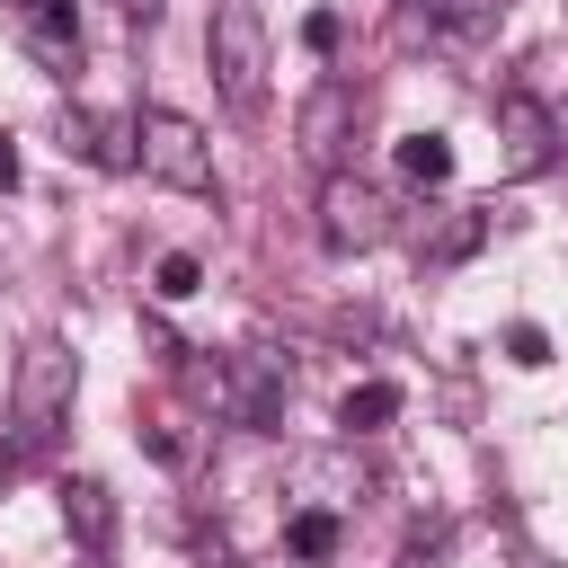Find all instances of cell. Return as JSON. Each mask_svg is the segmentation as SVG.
I'll list each match as a JSON object with an SVG mask.
<instances>
[{
	"instance_id": "6da1fadb",
	"label": "cell",
	"mask_w": 568,
	"mask_h": 568,
	"mask_svg": "<svg viewBox=\"0 0 568 568\" xmlns=\"http://www.w3.org/2000/svg\"><path fill=\"white\" fill-rule=\"evenodd\" d=\"M71 390H80V355L62 337H36L18 355V382H9V426H18V453H53L62 426H71Z\"/></svg>"
},
{
	"instance_id": "7a4b0ae2",
	"label": "cell",
	"mask_w": 568,
	"mask_h": 568,
	"mask_svg": "<svg viewBox=\"0 0 568 568\" xmlns=\"http://www.w3.org/2000/svg\"><path fill=\"white\" fill-rule=\"evenodd\" d=\"M133 160H142L160 186H178V195H222L213 142H204V124L178 115V106H142V115H133Z\"/></svg>"
},
{
	"instance_id": "3957f363",
	"label": "cell",
	"mask_w": 568,
	"mask_h": 568,
	"mask_svg": "<svg viewBox=\"0 0 568 568\" xmlns=\"http://www.w3.org/2000/svg\"><path fill=\"white\" fill-rule=\"evenodd\" d=\"M204 62H213V89L231 115H257L266 106V27L248 0H222L213 27H204Z\"/></svg>"
},
{
	"instance_id": "277c9868",
	"label": "cell",
	"mask_w": 568,
	"mask_h": 568,
	"mask_svg": "<svg viewBox=\"0 0 568 568\" xmlns=\"http://www.w3.org/2000/svg\"><path fill=\"white\" fill-rule=\"evenodd\" d=\"M390 231H399V204H390L382 186H364V178H346V169L320 178V240H328L337 257H364V248H382Z\"/></svg>"
},
{
	"instance_id": "5b68a950",
	"label": "cell",
	"mask_w": 568,
	"mask_h": 568,
	"mask_svg": "<svg viewBox=\"0 0 568 568\" xmlns=\"http://www.w3.org/2000/svg\"><path fill=\"white\" fill-rule=\"evenodd\" d=\"M559 160V124L532 89H497V169L506 178H541Z\"/></svg>"
},
{
	"instance_id": "8992f818",
	"label": "cell",
	"mask_w": 568,
	"mask_h": 568,
	"mask_svg": "<svg viewBox=\"0 0 568 568\" xmlns=\"http://www.w3.org/2000/svg\"><path fill=\"white\" fill-rule=\"evenodd\" d=\"M355 124H364V89H355V80H320V89L302 98V115H293V142H302L320 169H337L346 142H355Z\"/></svg>"
},
{
	"instance_id": "52a82bcc",
	"label": "cell",
	"mask_w": 568,
	"mask_h": 568,
	"mask_svg": "<svg viewBox=\"0 0 568 568\" xmlns=\"http://www.w3.org/2000/svg\"><path fill=\"white\" fill-rule=\"evenodd\" d=\"M0 9H9V36H18L53 80L80 71V18H71V0H0Z\"/></svg>"
},
{
	"instance_id": "ba28073f",
	"label": "cell",
	"mask_w": 568,
	"mask_h": 568,
	"mask_svg": "<svg viewBox=\"0 0 568 568\" xmlns=\"http://www.w3.org/2000/svg\"><path fill=\"white\" fill-rule=\"evenodd\" d=\"M53 497H62V524H71V541L98 559V550L115 541V497H106V479H89V470H80V479H62Z\"/></svg>"
},
{
	"instance_id": "9c48e42d",
	"label": "cell",
	"mask_w": 568,
	"mask_h": 568,
	"mask_svg": "<svg viewBox=\"0 0 568 568\" xmlns=\"http://www.w3.org/2000/svg\"><path fill=\"white\" fill-rule=\"evenodd\" d=\"M133 435H142V453H151V462H169V470H195V453H204V444L186 435V417H178V408H160V399L142 408V426H133Z\"/></svg>"
},
{
	"instance_id": "30bf717a",
	"label": "cell",
	"mask_w": 568,
	"mask_h": 568,
	"mask_svg": "<svg viewBox=\"0 0 568 568\" xmlns=\"http://www.w3.org/2000/svg\"><path fill=\"white\" fill-rule=\"evenodd\" d=\"M337 541H346L337 506H293V515H284V550H293V559H337Z\"/></svg>"
},
{
	"instance_id": "8fae6325",
	"label": "cell",
	"mask_w": 568,
	"mask_h": 568,
	"mask_svg": "<svg viewBox=\"0 0 568 568\" xmlns=\"http://www.w3.org/2000/svg\"><path fill=\"white\" fill-rule=\"evenodd\" d=\"M390 417H399V390H390V382H355V390L337 399V426H346V435H382Z\"/></svg>"
},
{
	"instance_id": "7c38bea8",
	"label": "cell",
	"mask_w": 568,
	"mask_h": 568,
	"mask_svg": "<svg viewBox=\"0 0 568 568\" xmlns=\"http://www.w3.org/2000/svg\"><path fill=\"white\" fill-rule=\"evenodd\" d=\"M399 169H408V186H453V142L444 133H399Z\"/></svg>"
},
{
	"instance_id": "4fadbf2b",
	"label": "cell",
	"mask_w": 568,
	"mask_h": 568,
	"mask_svg": "<svg viewBox=\"0 0 568 568\" xmlns=\"http://www.w3.org/2000/svg\"><path fill=\"white\" fill-rule=\"evenodd\" d=\"M479 240H488V213H453V222L426 240V266H453V257H470Z\"/></svg>"
},
{
	"instance_id": "5bb4252c",
	"label": "cell",
	"mask_w": 568,
	"mask_h": 568,
	"mask_svg": "<svg viewBox=\"0 0 568 568\" xmlns=\"http://www.w3.org/2000/svg\"><path fill=\"white\" fill-rule=\"evenodd\" d=\"M151 293H160V302H186V293H204V257H195V248H169V257L151 266Z\"/></svg>"
},
{
	"instance_id": "9a60e30c",
	"label": "cell",
	"mask_w": 568,
	"mask_h": 568,
	"mask_svg": "<svg viewBox=\"0 0 568 568\" xmlns=\"http://www.w3.org/2000/svg\"><path fill=\"white\" fill-rule=\"evenodd\" d=\"M506 364H524V373H541V364H550V337H541L532 320H515V328H506Z\"/></svg>"
},
{
	"instance_id": "2e32d148",
	"label": "cell",
	"mask_w": 568,
	"mask_h": 568,
	"mask_svg": "<svg viewBox=\"0 0 568 568\" xmlns=\"http://www.w3.org/2000/svg\"><path fill=\"white\" fill-rule=\"evenodd\" d=\"M337 36H346L337 9H311V18H302V44H311V53H337Z\"/></svg>"
},
{
	"instance_id": "e0dca14e",
	"label": "cell",
	"mask_w": 568,
	"mask_h": 568,
	"mask_svg": "<svg viewBox=\"0 0 568 568\" xmlns=\"http://www.w3.org/2000/svg\"><path fill=\"white\" fill-rule=\"evenodd\" d=\"M160 9H169V0H124V18H133V27H160Z\"/></svg>"
},
{
	"instance_id": "ac0fdd59",
	"label": "cell",
	"mask_w": 568,
	"mask_h": 568,
	"mask_svg": "<svg viewBox=\"0 0 568 568\" xmlns=\"http://www.w3.org/2000/svg\"><path fill=\"white\" fill-rule=\"evenodd\" d=\"M18 186V151H9V133H0V195Z\"/></svg>"
},
{
	"instance_id": "d6986e66",
	"label": "cell",
	"mask_w": 568,
	"mask_h": 568,
	"mask_svg": "<svg viewBox=\"0 0 568 568\" xmlns=\"http://www.w3.org/2000/svg\"><path fill=\"white\" fill-rule=\"evenodd\" d=\"M18 462H27V453H18V435H0V479H9Z\"/></svg>"
},
{
	"instance_id": "ffe728a7",
	"label": "cell",
	"mask_w": 568,
	"mask_h": 568,
	"mask_svg": "<svg viewBox=\"0 0 568 568\" xmlns=\"http://www.w3.org/2000/svg\"><path fill=\"white\" fill-rule=\"evenodd\" d=\"M222 568H240V559H222Z\"/></svg>"
}]
</instances>
